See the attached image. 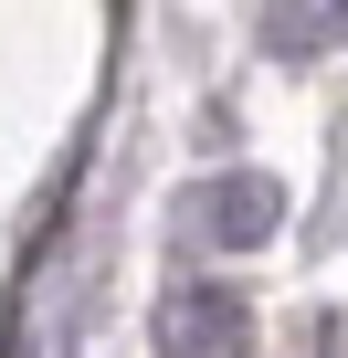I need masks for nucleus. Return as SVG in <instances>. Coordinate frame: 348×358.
<instances>
[{
    "label": "nucleus",
    "mask_w": 348,
    "mask_h": 358,
    "mask_svg": "<svg viewBox=\"0 0 348 358\" xmlns=\"http://www.w3.org/2000/svg\"><path fill=\"white\" fill-rule=\"evenodd\" d=\"M148 348L158 358H253V306L232 285H169L148 316Z\"/></svg>",
    "instance_id": "obj_1"
},
{
    "label": "nucleus",
    "mask_w": 348,
    "mask_h": 358,
    "mask_svg": "<svg viewBox=\"0 0 348 358\" xmlns=\"http://www.w3.org/2000/svg\"><path fill=\"white\" fill-rule=\"evenodd\" d=\"M190 222L211 232V243H274V222H285V190L264 169H232V179H211V190H190Z\"/></svg>",
    "instance_id": "obj_2"
}]
</instances>
